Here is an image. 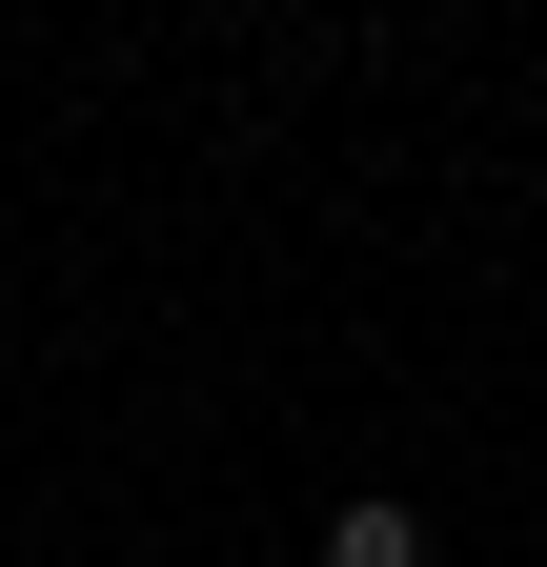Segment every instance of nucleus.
Instances as JSON below:
<instances>
[{
	"label": "nucleus",
	"instance_id": "nucleus-1",
	"mask_svg": "<svg viewBox=\"0 0 547 567\" xmlns=\"http://www.w3.org/2000/svg\"><path fill=\"white\" fill-rule=\"evenodd\" d=\"M324 567H426V527H405V507H345V527H324Z\"/></svg>",
	"mask_w": 547,
	"mask_h": 567
}]
</instances>
